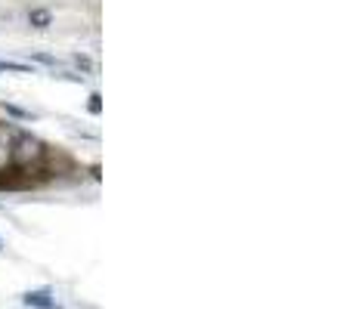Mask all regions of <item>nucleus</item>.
Segmentation results:
<instances>
[{"instance_id": "1", "label": "nucleus", "mask_w": 353, "mask_h": 309, "mask_svg": "<svg viewBox=\"0 0 353 309\" xmlns=\"http://www.w3.org/2000/svg\"><path fill=\"white\" fill-rule=\"evenodd\" d=\"M19 300H22L25 309H65V306H59V300H56V291L50 285L31 288V291H25Z\"/></svg>"}, {"instance_id": "8", "label": "nucleus", "mask_w": 353, "mask_h": 309, "mask_svg": "<svg viewBox=\"0 0 353 309\" xmlns=\"http://www.w3.org/2000/svg\"><path fill=\"white\" fill-rule=\"evenodd\" d=\"M99 99H103L99 93H93V96H90V111H93V115H99V111H103V103H99Z\"/></svg>"}, {"instance_id": "2", "label": "nucleus", "mask_w": 353, "mask_h": 309, "mask_svg": "<svg viewBox=\"0 0 353 309\" xmlns=\"http://www.w3.org/2000/svg\"><path fill=\"white\" fill-rule=\"evenodd\" d=\"M28 25L37 31H47L53 25V12L43 10V6H34V10H28Z\"/></svg>"}, {"instance_id": "9", "label": "nucleus", "mask_w": 353, "mask_h": 309, "mask_svg": "<svg viewBox=\"0 0 353 309\" xmlns=\"http://www.w3.org/2000/svg\"><path fill=\"white\" fill-rule=\"evenodd\" d=\"M3 251H6V242H3V235H0V254H3Z\"/></svg>"}, {"instance_id": "5", "label": "nucleus", "mask_w": 353, "mask_h": 309, "mask_svg": "<svg viewBox=\"0 0 353 309\" xmlns=\"http://www.w3.org/2000/svg\"><path fill=\"white\" fill-rule=\"evenodd\" d=\"M34 62H37V65L53 68V72L62 65V59H59V56H53V53H28V65H34Z\"/></svg>"}, {"instance_id": "6", "label": "nucleus", "mask_w": 353, "mask_h": 309, "mask_svg": "<svg viewBox=\"0 0 353 309\" xmlns=\"http://www.w3.org/2000/svg\"><path fill=\"white\" fill-rule=\"evenodd\" d=\"M68 62H72L74 68H81L84 74H93V68H97L90 56H84V53H72V56H68Z\"/></svg>"}, {"instance_id": "7", "label": "nucleus", "mask_w": 353, "mask_h": 309, "mask_svg": "<svg viewBox=\"0 0 353 309\" xmlns=\"http://www.w3.org/2000/svg\"><path fill=\"white\" fill-rule=\"evenodd\" d=\"M50 78H56V81H72V84H84V74H78V72H53Z\"/></svg>"}, {"instance_id": "3", "label": "nucleus", "mask_w": 353, "mask_h": 309, "mask_svg": "<svg viewBox=\"0 0 353 309\" xmlns=\"http://www.w3.org/2000/svg\"><path fill=\"white\" fill-rule=\"evenodd\" d=\"M0 74H34V65L16 59H0Z\"/></svg>"}, {"instance_id": "4", "label": "nucleus", "mask_w": 353, "mask_h": 309, "mask_svg": "<svg viewBox=\"0 0 353 309\" xmlns=\"http://www.w3.org/2000/svg\"><path fill=\"white\" fill-rule=\"evenodd\" d=\"M0 109L6 111V115L10 118H16V121H34V111H28V109H22V105H16V103H10V99H3V103H0Z\"/></svg>"}]
</instances>
